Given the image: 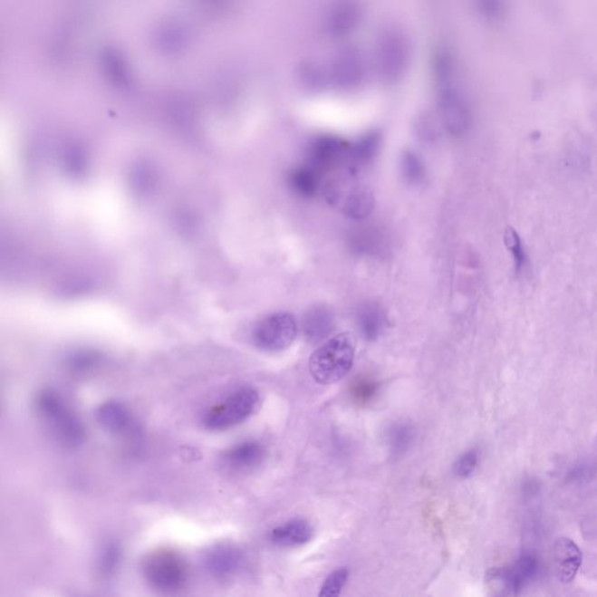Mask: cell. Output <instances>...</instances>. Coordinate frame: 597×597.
I'll return each instance as SVG.
<instances>
[{"label": "cell", "mask_w": 597, "mask_h": 597, "mask_svg": "<svg viewBox=\"0 0 597 597\" xmlns=\"http://www.w3.org/2000/svg\"><path fill=\"white\" fill-rule=\"evenodd\" d=\"M287 180L288 185L296 194L304 197H312L323 187V172L310 164H304L291 170Z\"/></svg>", "instance_id": "21"}, {"label": "cell", "mask_w": 597, "mask_h": 597, "mask_svg": "<svg viewBox=\"0 0 597 597\" xmlns=\"http://www.w3.org/2000/svg\"><path fill=\"white\" fill-rule=\"evenodd\" d=\"M313 537V527L303 519L283 524L272 530L270 540L275 546L292 548L303 546Z\"/></svg>", "instance_id": "18"}, {"label": "cell", "mask_w": 597, "mask_h": 597, "mask_svg": "<svg viewBox=\"0 0 597 597\" xmlns=\"http://www.w3.org/2000/svg\"><path fill=\"white\" fill-rule=\"evenodd\" d=\"M349 178H336L324 187V193L332 205L339 207L348 217L364 219L371 214L375 200L371 190Z\"/></svg>", "instance_id": "6"}, {"label": "cell", "mask_w": 597, "mask_h": 597, "mask_svg": "<svg viewBox=\"0 0 597 597\" xmlns=\"http://www.w3.org/2000/svg\"><path fill=\"white\" fill-rule=\"evenodd\" d=\"M538 573V560L534 554H523L507 567L496 568L489 574V584L499 595H518Z\"/></svg>", "instance_id": "8"}, {"label": "cell", "mask_w": 597, "mask_h": 597, "mask_svg": "<svg viewBox=\"0 0 597 597\" xmlns=\"http://www.w3.org/2000/svg\"><path fill=\"white\" fill-rule=\"evenodd\" d=\"M351 144L335 136L316 138L307 151V164L320 172H327L337 166L347 164Z\"/></svg>", "instance_id": "11"}, {"label": "cell", "mask_w": 597, "mask_h": 597, "mask_svg": "<svg viewBox=\"0 0 597 597\" xmlns=\"http://www.w3.org/2000/svg\"><path fill=\"white\" fill-rule=\"evenodd\" d=\"M96 419L101 428L112 436L123 438L140 437V424L128 406L120 401L110 400L101 404L97 409Z\"/></svg>", "instance_id": "10"}, {"label": "cell", "mask_w": 597, "mask_h": 597, "mask_svg": "<svg viewBox=\"0 0 597 597\" xmlns=\"http://www.w3.org/2000/svg\"><path fill=\"white\" fill-rule=\"evenodd\" d=\"M259 393L254 388H242L213 406L203 417V425L209 430H226L235 428L257 409Z\"/></svg>", "instance_id": "4"}, {"label": "cell", "mask_w": 597, "mask_h": 597, "mask_svg": "<svg viewBox=\"0 0 597 597\" xmlns=\"http://www.w3.org/2000/svg\"><path fill=\"white\" fill-rule=\"evenodd\" d=\"M380 146V136L376 132L368 133L355 144L351 145L347 160L349 172L356 176L357 170L371 164L379 153Z\"/></svg>", "instance_id": "20"}, {"label": "cell", "mask_w": 597, "mask_h": 597, "mask_svg": "<svg viewBox=\"0 0 597 597\" xmlns=\"http://www.w3.org/2000/svg\"><path fill=\"white\" fill-rule=\"evenodd\" d=\"M440 113L446 129L452 135L461 136L469 129V109L462 97L453 89L445 88V91H442Z\"/></svg>", "instance_id": "13"}, {"label": "cell", "mask_w": 597, "mask_h": 597, "mask_svg": "<svg viewBox=\"0 0 597 597\" xmlns=\"http://www.w3.org/2000/svg\"><path fill=\"white\" fill-rule=\"evenodd\" d=\"M99 364V357L92 355V353H79V355L72 357L68 367L69 371L74 375L83 376L85 373L95 371Z\"/></svg>", "instance_id": "30"}, {"label": "cell", "mask_w": 597, "mask_h": 597, "mask_svg": "<svg viewBox=\"0 0 597 597\" xmlns=\"http://www.w3.org/2000/svg\"><path fill=\"white\" fill-rule=\"evenodd\" d=\"M380 383L372 377L361 376L352 381L351 397L357 405H368L379 395Z\"/></svg>", "instance_id": "23"}, {"label": "cell", "mask_w": 597, "mask_h": 597, "mask_svg": "<svg viewBox=\"0 0 597 597\" xmlns=\"http://www.w3.org/2000/svg\"><path fill=\"white\" fill-rule=\"evenodd\" d=\"M361 7L356 0H337L326 18V26L332 36H344L351 34L359 25Z\"/></svg>", "instance_id": "14"}, {"label": "cell", "mask_w": 597, "mask_h": 597, "mask_svg": "<svg viewBox=\"0 0 597 597\" xmlns=\"http://www.w3.org/2000/svg\"><path fill=\"white\" fill-rule=\"evenodd\" d=\"M141 572L149 586L164 594L184 591L189 581L186 559L169 548L149 552L141 563Z\"/></svg>", "instance_id": "3"}, {"label": "cell", "mask_w": 597, "mask_h": 597, "mask_svg": "<svg viewBox=\"0 0 597 597\" xmlns=\"http://www.w3.org/2000/svg\"><path fill=\"white\" fill-rule=\"evenodd\" d=\"M505 242L507 250H509L511 255H513L515 272L521 274V272L525 269L527 255L525 249H524L522 239L519 237L517 231H515L514 227H507L506 230Z\"/></svg>", "instance_id": "26"}, {"label": "cell", "mask_w": 597, "mask_h": 597, "mask_svg": "<svg viewBox=\"0 0 597 597\" xmlns=\"http://www.w3.org/2000/svg\"><path fill=\"white\" fill-rule=\"evenodd\" d=\"M477 463L478 453L477 450H469V452L463 454L457 463H455V474H457L458 477H469L470 475L474 473L475 469H477Z\"/></svg>", "instance_id": "31"}, {"label": "cell", "mask_w": 597, "mask_h": 597, "mask_svg": "<svg viewBox=\"0 0 597 597\" xmlns=\"http://www.w3.org/2000/svg\"><path fill=\"white\" fill-rule=\"evenodd\" d=\"M34 411L53 440L74 449L85 441V428L74 409L56 390L43 389L34 398Z\"/></svg>", "instance_id": "1"}, {"label": "cell", "mask_w": 597, "mask_h": 597, "mask_svg": "<svg viewBox=\"0 0 597 597\" xmlns=\"http://www.w3.org/2000/svg\"><path fill=\"white\" fill-rule=\"evenodd\" d=\"M123 560V550L117 542L104 543L96 558V571L101 579L110 580L116 575Z\"/></svg>", "instance_id": "22"}, {"label": "cell", "mask_w": 597, "mask_h": 597, "mask_svg": "<svg viewBox=\"0 0 597 597\" xmlns=\"http://www.w3.org/2000/svg\"><path fill=\"white\" fill-rule=\"evenodd\" d=\"M335 321L332 312L326 306H314L304 314L303 319V335L308 342L319 343L331 335Z\"/></svg>", "instance_id": "17"}, {"label": "cell", "mask_w": 597, "mask_h": 597, "mask_svg": "<svg viewBox=\"0 0 597 597\" xmlns=\"http://www.w3.org/2000/svg\"><path fill=\"white\" fill-rule=\"evenodd\" d=\"M353 236V247L365 254H379L381 249V238L379 231L371 227H363Z\"/></svg>", "instance_id": "27"}, {"label": "cell", "mask_w": 597, "mask_h": 597, "mask_svg": "<svg viewBox=\"0 0 597 597\" xmlns=\"http://www.w3.org/2000/svg\"><path fill=\"white\" fill-rule=\"evenodd\" d=\"M413 440V429L409 425L398 424L389 430L388 441L390 449L395 455H400L408 450Z\"/></svg>", "instance_id": "25"}, {"label": "cell", "mask_w": 597, "mask_h": 597, "mask_svg": "<svg viewBox=\"0 0 597 597\" xmlns=\"http://www.w3.org/2000/svg\"><path fill=\"white\" fill-rule=\"evenodd\" d=\"M355 351V337L349 332L332 337L311 356L313 379L320 384H332L344 379L351 371Z\"/></svg>", "instance_id": "2"}, {"label": "cell", "mask_w": 597, "mask_h": 597, "mask_svg": "<svg viewBox=\"0 0 597 597\" xmlns=\"http://www.w3.org/2000/svg\"><path fill=\"white\" fill-rule=\"evenodd\" d=\"M357 326L367 341H376L387 326V315L380 304L367 303L361 304L357 312Z\"/></svg>", "instance_id": "19"}, {"label": "cell", "mask_w": 597, "mask_h": 597, "mask_svg": "<svg viewBox=\"0 0 597 597\" xmlns=\"http://www.w3.org/2000/svg\"><path fill=\"white\" fill-rule=\"evenodd\" d=\"M583 556L580 547L568 538L559 539L554 548V563L556 578L562 583H571L583 564Z\"/></svg>", "instance_id": "15"}, {"label": "cell", "mask_w": 597, "mask_h": 597, "mask_svg": "<svg viewBox=\"0 0 597 597\" xmlns=\"http://www.w3.org/2000/svg\"><path fill=\"white\" fill-rule=\"evenodd\" d=\"M203 564L211 578L218 583H229L245 566V555L230 544H217L206 551Z\"/></svg>", "instance_id": "9"}, {"label": "cell", "mask_w": 597, "mask_h": 597, "mask_svg": "<svg viewBox=\"0 0 597 597\" xmlns=\"http://www.w3.org/2000/svg\"><path fill=\"white\" fill-rule=\"evenodd\" d=\"M483 14L488 18H498L505 9L503 0H477Z\"/></svg>", "instance_id": "32"}, {"label": "cell", "mask_w": 597, "mask_h": 597, "mask_svg": "<svg viewBox=\"0 0 597 597\" xmlns=\"http://www.w3.org/2000/svg\"><path fill=\"white\" fill-rule=\"evenodd\" d=\"M265 457L264 447L257 441H245L231 447L223 455L225 465L230 469L242 471L254 468Z\"/></svg>", "instance_id": "16"}, {"label": "cell", "mask_w": 597, "mask_h": 597, "mask_svg": "<svg viewBox=\"0 0 597 597\" xmlns=\"http://www.w3.org/2000/svg\"><path fill=\"white\" fill-rule=\"evenodd\" d=\"M400 166L401 173L409 184L418 185L425 180L426 168L424 162L416 153L406 151L401 156Z\"/></svg>", "instance_id": "24"}, {"label": "cell", "mask_w": 597, "mask_h": 597, "mask_svg": "<svg viewBox=\"0 0 597 597\" xmlns=\"http://www.w3.org/2000/svg\"><path fill=\"white\" fill-rule=\"evenodd\" d=\"M364 63L360 52L347 48L336 56L331 71L332 82L343 91L359 87L364 79Z\"/></svg>", "instance_id": "12"}, {"label": "cell", "mask_w": 597, "mask_h": 597, "mask_svg": "<svg viewBox=\"0 0 597 597\" xmlns=\"http://www.w3.org/2000/svg\"><path fill=\"white\" fill-rule=\"evenodd\" d=\"M300 83L310 91H318L326 83V75L314 63H303L298 72Z\"/></svg>", "instance_id": "28"}, {"label": "cell", "mask_w": 597, "mask_h": 597, "mask_svg": "<svg viewBox=\"0 0 597 597\" xmlns=\"http://www.w3.org/2000/svg\"><path fill=\"white\" fill-rule=\"evenodd\" d=\"M411 60L409 40L398 30H387L377 40L375 64L377 72L387 82H396L405 75Z\"/></svg>", "instance_id": "5"}, {"label": "cell", "mask_w": 597, "mask_h": 597, "mask_svg": "<svg viewBox=\"0 0 597 597\" xmlns=\"http://www.w3.org/2000/svg\"><path fill=\"white\" fill-rule=\"evenodd\" d=\"M298 324L290 313H275L257 324L254 331L255 347L264 351H285L295 340Z\"/></svg>", "instance_id": "7"}, {"label": "cell", "mask_w": 597, "mask_h": 597, "mask_svg": "<svg viewBox=\"0 0 597 597\" xmlns=\"http://www.w3.org/2000/svg\"><path fill=\"white\" fill-rule=\"evenodd\" d=\"M348 576L347 568H339V570L332 572L321 586L319 595L324 597L339 596L345 583H347Z\"/></svg>", "instance_id": "29"}]
</instances>
